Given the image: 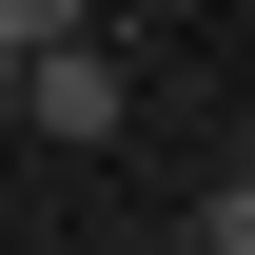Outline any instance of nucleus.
Instances as JSON below:
<instances>
[{
  "label": "nucleus",
  "mask_w": 255,
  "mask_h": 255,
  "mask_svg": "<svg viewBox=\"0 0 255 255\" xmlns=\"http://www.w3.org/2000/svg\"><path fill=\"white\" fill-rule=\"evenodd\" d=\"M98 20V0H0V39H20V59H39V39H79Z\"/></svg>",
  "instance_id": "7ed1b4c3"
},
{
  "label": "nucleus",
  "mask_w": 255,
  "mask_h": 255,
  "mask_svg": "<svg viewBox=\"0 0 255 255\" xmlns=\"http://www.w3.org/2000/svg\"><path fill=\"white\" fill-rule=\"evenodd\" d=\"M0 118H39V137H59V157H98V137L137 118V79L98 59V39H39V59H20V98H0Z\"/></svg>",
  "instance_id": "f257e3e1"
},
{
  "label": "nucleus",
  "mask_w": 255,
  "mask_h": 255,
  "mask_svg": "<svg viewBox=\"0 0 255 255\" xmlns=\"http://www.w3.org/2000/svg\"><path fill=\"white\" fill-rule=\"evenodd\" d=\"M177 255H255V118H236V157L177 196Z\"/></svg>",
  "instance_id": "f03ea898"
},
{
  "label": "nucleus",
  "mask_w": 255,
  "mask_h": 255,
  "mask_svg": "<svg viewBox=\"0 0 255 255\" xmlns=\"http://www.w3.org/2000/svg\"><path fill=\"white\" fill-rule=\"evenodd\" d=\"M0 98H20V39H0Z\"/></svg>",
  "instance_id": "20e7f679"
}]
</instances>
